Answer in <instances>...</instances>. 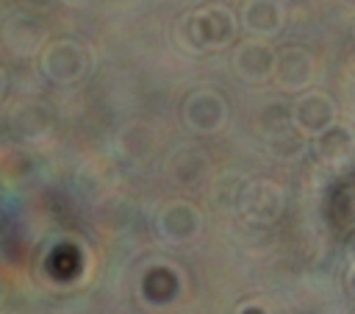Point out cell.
Masks as SVG:
<instances>
[{"label": "cell", "instance_id": "cell-2", "mask_svg": "<svg viewBox=\"0 0 355 314\" xmlns=\"http://www.w3.org/2000/svg\"><path fill=\"white\" fill-rule=\"evenodd\" d=\"M42 67H44L50 81H55V83H75L86 72V67H89V53L75 39H58V42H53L44 50Z\"/></svg>", "mask_w": 355, "mask_h": 314}, {"label": "cell", "instance_id": "cell-1", "mask_svg": "<svg viewBox=\"0 0 355 314\" xmlns=\"http://www.w3.org/2000/svg\"><path fill=\"white\" fill-rule=\"evenodd\" d=\"M236 33V19L225 6H202L183 17L180 39L191 50H216L225 47Z\"/></svg>", "mask_w": 355, "mask_h": 314}, {"label": "cell", "instance_id": "cell-3", "mask_svg": "<svg viewBox=\"0 0 355 314\" xmlns=\"http://www.w3.org/2000/svg\"><path fill=\"white\" fill-rule=\"evenodd\" d=\"M227 106L211 89H197L183 100V122L197 133H214L225 125Z\"/></svg>", "mask_w": 355, "mask_h": 314}, {"label": "cell", "instance_id": "cell-9", "mask_svg": "<svg viewBox=\"0 0 355 314\" xmlns=\"http://www.w3.org/2000/svg\"><path fill=\"white\" fill-rule=\"evenodd\" d=\"M158 228L161 233L169 239V242H183L189 236L197 233L200 228V214L194 206L189 203H172L161 211V220H158Z\"/></svg>", "mask_w": 355, "mask_h": 314}, {"label": "cell", "instance_id": "cell-8", "mask_svg": "<svg viewBox=\"0 0 355 314\" xmlns=\"http://www.w3.org/2000/svg\"><path fill=\"white\" fill-rule=\"evenodd\" d=\"M283 206V192L269 181H255L241 195V208L250 220H275Z\"/></svg>", "mask_w": 355, "mask_h": 314}, {"label": "cell", "instance_id": "cell-4", "mask_svg": "<svg viewBox=\"0 0 355 314\" xmlns=\"http://www.w3.org/2000/svg\"><path fill=\"white\" fill-rule=\"evenodd\" d=\"M272 78L286 92L305 89L313 81V58L308 56V50H302L297 44H288V47H283V50L275 53Z\"/></svg>", "mask_w": 355, "mask_h": 314}, {"label": "cell", "instance_id": "cell-7", "mask_svg": "<svg viewBox=\"0 0 355 314\" xmlns=\"http://www.w3.org/2000/svg\"><path fill=\"white\" fill-rule=\"evenodd\" d=\"M283 6L280 0H244L241 22L255 36H275L283 28Z\"/></svg>", "mask_w": 355, "mask_h": 314}, {"label": "cell", "instance_id": "cell-10", "mask_svg": "<svg viewBox=\"0 0 355 314\" xmlns=\"http://www.w3.org/2000/svg\"><path fill=\"white\" fill-rule=\"evenodd\" d=\"M316 153L322 161H344L355 150V136L344 125H327L322 133H316Z\"/></svg>", "mask_w": 355, "mask_h": 314}, {"label": "cell", "instance_id": "cell-6", "mask_svg": "<svg viewBox=\"0 0 355 314\" xmlns=\"http://www.w3.org/2000/svg\"><path fill=\"white\" fill-rule=\"evenodd\" d=\"M272 64H275V53L272 47H266L263 42L252 39V42H244L236 47V56H233V67L236 72L250 81V83H261L266 78H272Z\"/></svg>", "mask_w": 355, "mask_h": 314}, {"label": "cell", "instance_id": "cell-5", "mask_svg": "<svg viewBox=\"0 0 355 314\" xmlns=\"http://www.w3.org/2000/svg\"><path fill=\"white\" fill-rule=\"evenodd\" d=\"M336 122V106L324 92H305L291 106V125L300 133H322Z\"/></svg>", "mask_w": 355, "mask_h": 314}]
</instances>
